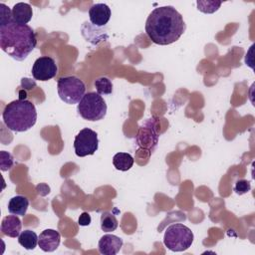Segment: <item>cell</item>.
Listing matches in <instances>:
<instances>
[{
	"mask_svg": "<svg viewBox=\"0 0 255 255\" xmlns=\"http://www.w3.org/2000/svg\"><path fill=\"white\" fill-rule=\"evenodd\" d=\"M111 8L104 3H96L89 9L90 21L93 25L97 27H103L111 19Z\"/></svg>",
	"mask_w": 255,
	"mask_h": 255,
	"instance_id": "9",
	"label": "cell"
},
{
	"mask_svg": "<svg viewBox=\"0 0 255 255\" xmlns=\"http://www.w3.org/2000/svg\"><path fill=\"white\" fill-rule=\"evenodd\" d=\"M91 221H92L91 215L88 212H83L78 219V224L80 226H88L91 224Z\"/></svg>",
	"mask_w": 255,
	"mask_h": 255,
	"instance_id": "23",
	"label": "cell"
},
{
	"mask_svg": "<svg viewBox=\"0 0 255 255\" xmlns=\"http://www.w3.org/2000/svg\"><path fill=\"white\" fill-rule=\"evenodd\" d=\"M194 235L192 231L181 223H175L168 226L163 236L164 246L173 252L187 250L193 243Z\"/></svg>",
	"mask_w": 255,
	"mask_h": 255,
	"instance_id": "4",
	"label": "cell"
},
{
	"mask_svg": "<svg viewBox=\"0 0 255 255\" xmlns=\"http://www.w3.org/2000/svg\"><path fill=\"white\" fill-rule=\"evenodd\" d=\"M61 235L57 230L45 229L39 235L38 246L44 252H53L59 247Z\"/></svg>",
	"mask_w": 255,
	"mask_h": 255,
	"instance_id": "10",
	"label": "cell"
},
{
	"mask_svg": "<svg viewBox=\"0 0 255 255\" xmlns=\"http://www.w3.org/2000/svg\"><path fill=\"white\" fill-rule=\"evenodd\" d=\"M14 164V160H13V156L11 153L5 151V150H1L0 151V167L2 171H7L9 169L12 168Z\"/></svg>",
	"mask_w": 255,
	"mask_h": 255,
	"instance_id": "20",
	"label": "cell"
},
{
	"mask_svg": "<svg viewBox=\"0 0 255 255\" xmlns=\"http://www.w3.org/2000/svg\"><path fill=\"white\" fill-rule=\"evenodd\" d=\"M38 236L33 230H24L18 236L19 244L26 250H33L38 244Z\"/></svg>",
	"mask_w": 255,
	"mask_h": 255,
	"instance_id": "16",
	"label": "cell"
},
{
	"mask_svg": "<svg viewBox=\"0 0 255 255\" xmlns=\"http://www.w3.org/2000/svg\"><path fill=\"white\" fill-rule=\"evenodd\" d=\"M58 72L56 62L53 58L43 56L38 58L32 67V76L37 81L46 82L53 79Z\"/></svg>",
	"mask_w": 255,
	"mask_h": 255,
	"instance_id": "8",
	"label": "cell"
},
{
	"mask_svg": "<svg viewBox=\"0 0 255 255\" xmlns=\"http://www.w3.org/2000/svg\"><path fill=\"white\" fill-rule=\"evenodd\" d=\"M33 16V10L30 4L19 2L16 3L12 8L13 21L18 24H27L31 21Z\"/></svg>",
	"mask_w": 255,
	"mask_h": 255,
	"instance_id": "13",
	"label": "cell"
},
{
	"mask_svg": "<svg viewBox=\"0 0 255 255\" xmlns=\"http://www.w3.org/2000/svg\"><path fill=\"white\" fill-rule=\"evenodd\" d=\"M99 147L98 133L89 128H85L79 131L74 139L75 153L79 157L94 154Z\"/></svg>",
	"mask_w": 255,
	"mask_h": 255,
	"instance_id": "7",
	"label": "cell"
},
{
	"mask_svg": "<svg viewBox=\"0 0 255 255\" xmlns=\"http://www.w3.org/2000/svg\"><path fill=\"white\" fill-rule=\"evenodd\" d=\"M2 118L5 126L10 130L23 132L35 126L37 122V111L33 103L19 99L6 105Z\"/></svg>",
	"mask_w": 255,
	"mask_h": 255,
	"instance_id": "3",
	"label": "cell"
},
{
	"mask_svg": "<svg viewBox=\"0 0 255 255\" xmlns=\"http://www.w3.org/2000/svg\"><path fill=\"white\" fill-rule=\"evenodd\" d=\"M57 91L60 99L68 104H79L85 96L86 86L84 82L76 76H67L58 80Z\"/></svg>",
	"mask_w": 255,
	"mask_h": 255,
	"instance_id": "6",
	"label": "cell"
},
{
	"mask_svg": "<svg viewBox=\"0 0 255 255\" xmlns=\"http://www.w3.org/2000/svg\"><path fill=\"white\" fill-rule=\"evenodd\" d=\"M134 159L128 152H118L113 157L114 166L121 171H128L133 165Z\"/></svg>",
	"mask_w": 255,
	"mask_h": 255,
	"instance_id": "15",
	"label": "cell"
},
{
	"mask_svg": "<svg viewBox=\"0 0 255 255\" xmlns=\"http://www.w3.org/2000/svg\"><path fill=\"white\" fill-rule=\"evenodd\" d=\"M21 85L26 90H32L36 87V83L34 81H32L31 79H28V78H23L21 80Z\"/></svg>",
	"mask_w": 255,
	"mask_h": 255,
	"instance_id": "24",
	"label": "cell"
},
{
	"mask_svg": "<svg viewBox=\"0 0 255 255\" xmlns=\"http://www.w3.org/2000/svg\"><path fill=\"white\" fill-rule=\"evenodd\" d=\"M13 20L12 18V10L4 3L0 4V26L7 25Z\"/></svg>",
	"mask_w": 255,
	"mask_h": 255,
	"instance_id": "21",
	"label": "cell"
},
{
	"mask_svg": "<svg viewBox=\"0 0 255 255\" xmlns=\"http://www.w3.org/2000/svg\"><path fill=\"white\" fill-rule=\"evenodd\" d=\"M29 206V200L22 195H16L12 197L8 202V211L11 214L24 216Z\"/></svg>",
	"mask_w": 255,
	"mask_h": 255,
	"instance_id": "14",
	"label": "cell"
},
{
	"mask_svg": "<svg viewBox=\"0 0 255 255\" xmlns=\"http://www.w3.org/2000/svg\"><path fill=\"white\" fill-rule=\"evenodd\" d=\"M234 191L235 193L239 194V195H242V194H245L247 193L248 191H250L251 189V183L249 180H246V179H239L236 181L235 185H234Z\"/></svg>",
	"mask_w": 255,
	"mask_h": 255,
	"instance_id": "22",
	"label": "cell"
},
{
	"mask_svg": "<svg viewBox=\"0 0 255 255\" xmlns=\"http://www.w3.org/2000/svg\"><path fill=\"white\" fill-rule=\"evenodd\" d=\"M107 104L103 97L96 92L85 94L78 104L79 115L87 121L97 122L105 118L107 114Z\"/></svg>",
	"mask_w": 255,
	"mask_h": 255,
	"instance_id": "5",
	"label": "cell"
},
{
	"mask_svg": "<svg viewBox=\"0 0 255 255\" xmlns=\"http://www.w3.org/2000/svg\"><path fill=\"white\" fill-rule=\"evenodd\" d=\"M36 45V34L27 24H18L12 20L0 26V48L14 60L24 61Z\"/></svg>",
	"mask_w": 255,
	"mask_h": 255,
	"instance_id": "2",
	"label": "cell"
},
{
	"mask_svg": "<svg viewBox=\"0 0 255 255\" xmlns=\"http://www.w3.org/2000/svg\"><path fill=\"white\" fill-rule=\"evenodd\" d=\"M118 219L111 212H103L101 215V228L105 232H113L118 228Z\"/></svg>",
	"mask_w": 255,
	"mask_h": 255,
	"instance_id": "17",
	"label": "cell"
},
{
	"mask_svg": "<svg viewBox=\"0 0 255 255\" xmlns=\"http://www.w3.org/2000/svg\"><path fill=\"white\" fill-rule=\"evenodd\" d=\"M222 2L221 1H197L196 5H197V9L205 14H212L214 12H216L220 6H221Z\"/></svg>",
	"mask_w": 255,
	"mask_h": 255,
	"instance_id": "19",
	"label": "cell"
},
{
	"mask_svg": "<svg viewBox=\"0 0 255 255\" xmlns=\"http://www.w3.org/2000/svg\"><path fill=\"white\" fill-rule=\"evenodd\" d=\"M95 88L99 95H110L113 92V83L107 77H101L95 81Z\"/></svg>",
	"mask_w": 255,
	"mask_h": 255,
	"instance_id": "18",
	"label": "cell"
},
{
	"mask_svg": "<svg viewBox=\"0 0 255 255\" xmlns=\"http://www.w3.org/2000/svg\"><path fill=\"white\" fill-rule=\"evenodd\" d=\"M181 14L172 6L154 8L145 22L147 37L157 45H169L176 42L185 31Z\"/></svg>",
	"mask_w": 255,
	"mask_h": 255,
	"instance_id": "1",
	"label": "cell"
},
{
	"mask_svg": "<svg viewBox=\"0 0 255 255\" xmlns=\"http://www.w3.org/2000/svg\"><path fill=\"white\" fill-rule=\"evenodd\" d=\"M22 229L21 220L17 215H8L2 219L1 222V231L4 235L16 238L20 235Z\"/></svg>",
	"mask_w": 255,
	"mask_h": 255,
	"instance_id": "12",
	"label": "cell"
},
{
	"mask_svg": "<svg viewBox=\"0 0 255 255\" xmlns=\"http://www.w3.org/2000/svg\"><path fill=\"white\" fill-rule=\"evenodd\" d=\"M123 247V239L113 234H106L101 237L98 243L99 252L104 255H116Z\"/></svg>",
	"mask_w": 255,
	"mask_h": 255,
	"instance_id": "11",
	"label": "cell"
}]
</instances>
